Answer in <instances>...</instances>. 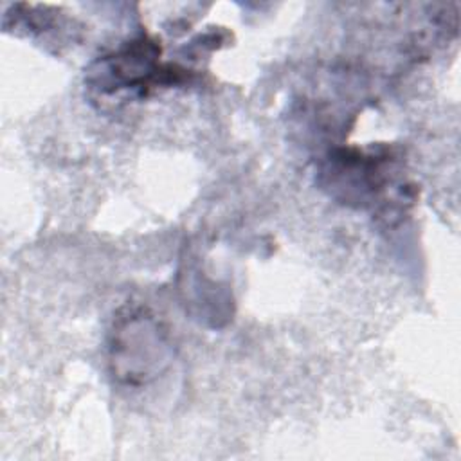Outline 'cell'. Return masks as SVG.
Instances as JSON below:
<instances>
[{
	"label": "cell",
	"mask_w": 461,
	"mask_h": 461,
	"mask_svg": "<svg viewBox=\"0 0 461 461\" xmlns=\"http://www.w3.org/2000/svg\"><path fill=\"white\" fill-rule=\"evenodd\" d=\"M171 344L160 321L144 308L115 317L108 339L112 375L128 385H146L169 364Z\"/></svg>",
	"instance_id": "obj_1"
},
{
	"label": "cell",
	"mask_w": 461,
	"mask_h": 461,
	"mask_svg": "<svg viewBox=\"0 0 461 461\" xmlns=\"http://www.w3.org/2000/svg\"><path fill=\"white\" fill-rule=\"evenodd\" d=\"M160 47L149 38L130 41L119 52L103 58L92 72L90 83L101 90L148 88L153 83H173L178 79L176 68H162L157 63Z\"/></svg>",
	"instance_id": "obj_2"
}]
</instances>
